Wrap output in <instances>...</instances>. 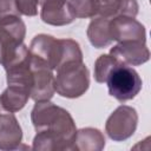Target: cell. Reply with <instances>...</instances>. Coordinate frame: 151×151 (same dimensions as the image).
Returning a JSON list of instances; mask_svg holds the SVG:
<instances>
[{
	"instance_id": "cell-1",
	"label": "cell",
	"mask_w": 151,
	"mask_h": 151,
	"mask_svg": "<svg viewBox=\"0 0 151 151\" xmlns=\"http://www.w3.org/2000/svg\"><path fill=\"white\" fill-rule=\"evenodd\" d=\"M31 119L37 131L33 150H74L77 129L68 111L50 100L37 101Z\"/></svg>"
},
{
	"instance_id": "cell-2",
	"label": "cell",
	"mask_w": 151,
	"mask_h": 151,
	"mask_svg": "<svg viewBox=\"0 0 151 151\" xmlns=\"http://www.w3.org/2000/svg\"><path fill=\"white\" fill-rule=\"evenodd\" d=\"M90 85V74L83 60H72L57 67L54 77V90L66 98L83 96Z\"/></svg>"
},
{
	"instance_id": "cell-3",
	"label": "cell",
	"mask_w": 151,
	"mask_h": 151,
	"mask_svg": "<svg viewBox=\"0 0 151 151\" xmlns=\"http://www.w3.org/2000/svg\"><path fill=\"white\" fill-rule=\"evenodd\" d=\"M105 83L107 84L110 96L122 103L133 99L142 90L139 74L136 70L122 63H118L111 68Z\"/></svg>"
},
{
	"instance_id": "cell-4",
	"label": "cell",
	"mask_w": 151,
	"mask_h": 151,
	"mask_svg": "<svg viewBox=\"0 0 151 151\" xmlns=\"http://www.w3.org/2000/svg\"><path fill=\"white\" fill-rule=\"evenodd\" d=\"M26 26L20 17L0 20V65L8 63L24 44Z\"/></svg>"
},
{
	"instance_id": "cell-5",
	"label": "cell",
	"mask_w": 151,
	"mask_h": 151,
	"mask_svg": "<svg viewBox=\"0 0 151 151\" xmlns=\"http://www.w3.org/2000/svg\"><path fill=\"white\" fill-rule=\"evenodd\" d=\"M28 50L32 57L42 61L54 71L63 63L65 39H55L52 35L38 34L31 41Z\"/></svg>"
},
{
	"instance_id": "cell-6",
	"label": "cell",
	"mask_w": 151,
	"mask_h": 151,
	"mask_svg": "<svg viewBox=\"0 0 151 151\" xmlns=\"http://www.w3.org/2000/svg\"><path fill=\"white\" fill-rule=\"evenodd\" d=\"M137 111L131 106L120 105L107 118L105 124V131L107 136L116 142L125 140L134 133L137 129Z\"/></svg>"
},
{
	"instance_id": "cell-7",
	"label": "cell",
	"mask_w": 151,
	"mask_h": 151,
	"mask_svg": "<svg viewBox=\"0 0 151 151\" xmlns=\"http://www.w3.org/2000/svg\"><path fill=\"white\" fill-rule=\"evenodd\" d=\"M31 55V53H29ZM31 70H32V84H31V98L34 101L50 100L54 90V74L42 61L35 59L31 55Z\"/></svg>"
},
{
	"instance_id": "cell-8",
	"label": "cell",
	"mask_w": 151,
	"mask_h": 151,
	"mask_svg": "<svg viewBox=\"0 0 151 151\" xmlns=\"http://www.w3.org/2000/svg\"><path fill=\"white\" fill-rule=\"evenodd\" d=\"M110 54L122 64L129 66L142 65L150 58V51L146 47L145 41L140 40L120 41L110 50Z\"/></svg>"
},
{
	"instance_id": "cell-9",
	"label": "cell",
	"mask_w": 151,
	"mask_h": 151,
	"mask_svg": "<svg viewBox=\"0 0 151 151\" xmlns=\"http://www.w3.org/2000/svg\"><path fill=\"white\" fill-rule=\"evenodd\" d=\"M110 33L112 41H145V27L131 17H117L110 19Z\"/></svg>"
},
{
	"instance_id": "cell-10",
	"label": "cell",
	"mask_w": 151,
	"mask_h": 151,
	"mask_svg": "<svg viewBox=\"0 0 151 151\" xmlns=\"http://www.w3.org/2000/svg\"><path fill=\"white\" fill-rule=\"evenodd\" d=\"M40 6L41 20L48 25L64 26L76 19L68 7L67 0H46L41 2Z\"/></svg>"
},
{
	"instance_id": "cell-11",
	"label": "cell",
	"mask_w": 151,
	"mask_h": 151,
	"mask_svg": "<svg viewBox=\"0 0 151 151\" xmlns=\"http://www.w3.org/2000/svg\"><path fill=\"white\" fill-rule=\"evenodd\" d=\"M22 139L21 127L12 112L0 111V150L18 149Z\"/></svg>"
},
{
	"instance_id": "cell-12",
	"label": "cell",
	"mask_w": 151,
	"mask_h": 151,
	"mask_svg": "<svg viewBox=\"0 0 151 151\" xmlns=\"http://www.w3.org/2000/svg\"><path fill=\"white\" fill-rule=\"evenodd\" d=\"M98 14L106 19L117 17L134 18L138 14V4L136 0H98Z\"/></svg>"
},
{
	"instance_id": "cell-13",
	"label": "cell",
	"mask_w": 151,
	"mask_h": 151,
	"mask_svg": "<svg viewBox=\"0 0 151 151\" xmlns=\"http://www.w3.org/2000/svg\"><path fill=\"white\" fill-rule=\"evenodd\" d=\"M29 97V88L17 84H9L0 94V111L18 112L26 105Z\"/></svg>"
},
{
	"instance_id": "cell-14",
	"label": "cell",
	"mask_w": 151,
	"mask_h": 151,
	"mask_svg": "<svg viewBox=\"0 0 151 151\" xmlns=\"http://www.w3.org/2000/svg\"><path fill=\"white\" fill-rule=\"evenodd\" d=\"M87 37L90 42L97 48L109 46L112 42L110 33V19L103 17L92 19L87 28Z\"/></svg>"
},
{
	"instance_id": "cell-15",
	"label": "cell",
	"mask_w": 151,
	"mask_h": 151,
	"mask_svg": "<svg viewBox=\"0 0 151 151\" xmlns=\"http://www.w3.org/2000/svg\"><path fill=\"white\" fill-rule=\"evenodd\" d=\"M105 146V138L98 129L85 127L77 131L74 150H101Z\"/></svg>"
},
{
	"instance_id": "cell-16",
	"label": "cell",
	"mask_w": 151,
	"mask_h": 151,
	"mask_svg": "<svg viewBox=\"0 0 151 151\" xmlns=\"http://www.w3.org/2000/svg\"><path fill=\"white\" fill-rule=\"evenodd\" d=\"M67 2L74 18H92L98 14L97 0H68Z\"/></svg>"
},
{
	"instance_id": "cell-17",
	"label": "cell",
	"mask_w": 151,
	"mask_h": 151,
	"mask_svg": "<svg viewBox=\"0 0 151 151\" xmlns=\"http://www.w3.org/2000/svg\"><path fill=\"white\" fill-rule=\"evenodd\" d=\"M119 60H117L113 55L111 54H101L94 64V79L97 83H105L106 77L111 68L116 66Z\"/></svg>"
},
{
	"instance_id": "cell-18",
	"label": "cell",
	"mask_w": 151,
	"mask_h": 151,
	"mask_svg": "<svg viewBox=\"0 0 151 151\" xmlns=\"http://www.w3.org/2000/svg\"><path fill=\"white\" fill-rule=\"evenodd\" d=\"M15 4L20 14L34 17L38 13V0H15Z\"/></svg>"
},
{
	"instance_id": "cell-19",
	"label": "cell",
	"mask_w": 151,
	"mask_h": 151,
	"mask_svg": "<svg viewBox=\"0 0 151 151\" xmlns=\"http://www.w3.org/2000/svg\"><path fill=\"white\" fill-rule=\"evenodd\" d=\"M8 17H20L15 0H0V20Z\"/></svg>"
},
{
	"instance_id": "cell-20",
	"label": "cell",
	"mask_w": 151,
	"mask_h": 151,
	"mask_svg": "<svg viewBox=\"0 0 151 151\" xmlns=\"http://www.w3.org/2000/svg\"><path fill=\"white\" fill-rule=\"evenodd\" d=\"M97 1H98V0H97Z\"/></svg>"
}]
</instances>
